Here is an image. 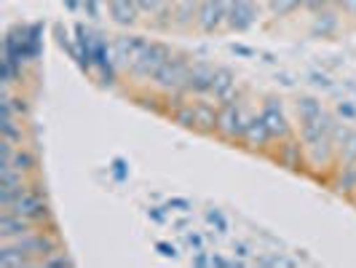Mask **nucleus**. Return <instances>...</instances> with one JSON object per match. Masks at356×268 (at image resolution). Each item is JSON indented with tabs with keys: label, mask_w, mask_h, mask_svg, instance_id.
I'll return each instance as SVG.
<instances>
[{
	"label": "nucleus",
	"mask_w": 356,
	"mask_h": 268,
	"mask_svg": "<svg viewBox=\"0 0 356 268\" xmlns=\"http://www.w3.org/2000/svg\"><path fill=\"white\" fill-rule=\"evenodd\" d=\"M228 17V6L222 0H201L196 11V24L204 33H214Z\"/></svg>",
	"instance_id": "nucleus-5"
},
{
	"label": "nucleus",
	"mask_w": 356,
	"mask_h": 268,
	"mask_svg": "<svg viewBox=\"0 0 356 268\" xmlns=\"http://www.w3.org/2000/svg\"><path fill=\"white\" fill-rule=\"evenodd\" d=\"M300 6H305V0H270V11H273L276 17H284V14L300 8Z\"/></svg>",
	"instance_id": "nucleus-13"
},
{
	"label": "nucleus",
	"mask_w": 356,
	"mask_h": 268,
	"mask_svg": "<svg viewBox=\"0 0 356 268\" xmlns=\"http://www.w3.org/2000/svg\"><path fill=\"white\" fill-rule=\"evenodd\" d=\"M254 19H257V6H254V0H233L231 8H228V17H225V24L231 27V30H247L254 24Z\"/></svg>",
	"instance_id": "nucleus-6"
},
{
	"label": "nucleus",
	"mask_w": 356,
	"mask_h": 268,
	"mask_svg": "<svg viewBox=\"0 0 356 268\" xmlns=\"http://www.w3.org/2000/svg\"><path fill=\"white\" fill-rule=\"evenodd\" d=\"M145 49H147V40H143V38H137V36H124L113 43L115 59L129 65V68H134V62L140 59V54H143Z\"/></svg>",
	"instance_id": "nucleus-8"
},
{
	"label": "nucleus",
	"mask_w": 356,
	"mask_h": 268,
	"mask_svg": "<svg viewBox=\"0 0 356 268\" xmlns=\"http://www.w3.org/2000/svg\"><path fill=\"white\" fill-rule=\"evenodd\" d=\"M169 56H172V52H169L163 43H147V49L140 54V59L134 62L131 72H134L137 78H153Z\"/></svg>",
	"instance_id": "nucleus-4"
},
{
	"label": "nucleus",
	"mask_w": 356,
	"mask_h": 268,
	"mask_svg": "<svg viewBox=\"0 0 356 268\" xmlns=\"http://www.w3.org/2000/svg\"><path fill=\"white\" fill-rule=\"evenodd\" d=\"M335 6H338L343 14H348V17H356V0H335Z\"/></svg>",
	"instance_id": "nucleus-16"
},
{
	"label": "nucleus",
	"mask_w": 356,
	"mask_h": 268,
	"mask_svg": "<svg viewBox=\"0 0 356 268\" xmlns=\"http://www.w3.org/2000/svg\"><path fill=\"white\" fill-rule=\"evenodd\" d=\"M247 124H250V118L244 116L241 105H236V102H225L222 110L217 113V126H214V129H217L225 140H241Z\"/></svg>",
	"instance_id": "nucleus-3"
},
{
	"label": "nucleus",
	"mask_w": 356,
	"mask_h": 268,
	"mask_svg": "<svg viewBox=\"0 0 356 268\" xmlns=\"http://www.w3.org/2000/svg\"><path fill=\"white\" fill-rule=\"evenodd\" d=\"M6 210L19 214V217H27V220H33V223H43V220L49 217V204H46V198L40 196V191H30V188H24Z\"/></svg>",
	"instance_id": "nucleus-2"
},
{
	"label": "nucleus",
	"mask_w": 356,
	"mask_h": 268,
	"mask_svg": "<svg viewBox=\"0 0 356 268\" xmlns=\"http://www.w3.org/2000/svg\"><path fill=\"white\" fill-rule=\"evenodd\" d=\"M330 6H335V0H305V8L308 11H321V8H330Z\"/></svg>",
	"instance_id": "nucleus-15"
},
{
	"label": "nucleus",
	"mask_w": 356,
	"mask_h": 268,
	"mask_svg": "<svg viewBox=\"0 0 356 268\" xmlns=\"http://www.w3.org/2000/svg\"><path fill=\"white\" fill-rule=\"evenodd\" d=\"M188 70H191L188 56H169V59L161 65V70L153 75V84H156V89H161V91L182 94V91H185V81H188Z\"/></svg>",
	"instance_id": "nucleus-1"
},
{
	"label": "nucleus",
	"mask_w": 356,
	"mask_h": 268,
	"mask_svg": "<svg viewBox=\"0 0 356 268\" xmlns=\"http://www.w3.org/2000/svg\"><path fill=\"white\" fill-rule=\"evenodd\" d=\"M260 118H263V124L268 126V132H270L273 140H276V137H279V140L289 137V126H286V118H284V113H282V105H276L273 100L266 102L263 113H260Z\"/></svg>",
	"instance_id": "nucleus-9"
},
{
	"label": "nucleus",
	"mask_w": 356,
	"mask_h": 268,
	"mask_svg": "<svg viewBox=\"0 0 356 268\" xmlns=\"http://www.w3.org/2000/svg\"><path fill=\"white\" fill-rule=\"evenodd\" d=\"M161 3H163V0H137V6H140L143 14H156Z\"/></svg>",
	"instance_id": "nucleus-14"
},
{
	"label": "nucleus",
	"mask_w": 356,
	"mask_h": 268,
	"mask_svg": "<svg viewBox=\"0 0 356 268\" xmlns=\"http://www.w3.org/2000/svg\"><path fill=\"white\" fill-rule=\"evenodd\" d=\"M338 27H340V17L335 11H330V8L316 11V17H314V33H316V36H321V38L332 36Z\"/></svg>",
	"instance_id": "nucleus-11"
},
{
	"label": "nucleus",
	"mask_w": 356,
	"mask_h": 268,
	"mask_svg": "<svg viewBox=\"0 0 356 268\" xmlns=\"http://www.w3.org/2000/svg\"><path fill=\"white\" fill-rule=\"evenodd\" d=\"M214 75H217V68H209V65H204V62L191 65L188 81H185V91H193V94H212Z\"/></svg>",
	"instance_id": "nucleus-7"
},
{
	"label": "nucleus",
	"mask_w": 356,
	"mask_h": 268,
	"mask_svg": "<svg viewBox=\"0 0 356 268\" xmlns=\"http://www.w3.org/2000/svg\"><path fill=\"white\" fill-rule=\"evenodd\" d=\"M107 11H110V17L115 24H134L137 19H140V6H137V0H107Z\"/></svg>",
	"instance_id": "nucleus-10"
},
{
	"label": "nucleus",
	"mask_w": 356,
	"mask_h": 268,
	"mask_svg": "<svg viewBox=\"0 0 356 268\" xmlns=\"http://www.w3.org/2000/svg\"><path fill=\"white\" fill-rule=\"evenodd\" d=\"M279 159H282V164H286V166H300V161H303V153H300V145L295 143H284L282 145V153H279Z\"/></svg>",
	"instance_id": "nucleus-12"
}]
</instances>
